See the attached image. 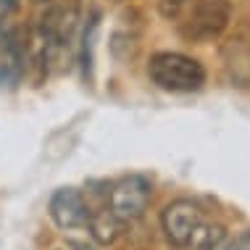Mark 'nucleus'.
<instances>
[{"mask_svg":"<svg viewBox=\"0 0 250 250\" xmlns=\"http://www.w3.org/2000/svg\"><path fill=\"white\" fill-rule=\"evenodd\" d=\"M232 250H250V232L248 234H242V237L234 242V248Z\"/></svg>","mask_w":250,"mask_h":250,"instance_id":"obj_10","label":"nucleus"},{"mask_svg":"<svg viewBox=\"0 0 250 250\" xmlns=\"http://www.w3.org/2000/svg\"><path fill=\"white\" fill-rule=\"evenodd\" d=\"M229 19H232L229 0H190L179 32L190 42H211L224 35Z\"/></svg>","mask_w":250,"mask_h":250,"instance_id":"obj_2","label":"nucleus"},{"mask_svg":"<svg viewBox=\"0 0 250 250\" xmlns=\"http://www.w3.org/2000/svg\"><path fill=\"white\" fill-rule=\"evenodd\" d=\"M50 219L58 229H82L90 221V203L77 187H61L50 198Z\"/></svg>","mask_w":250,"mask_h":250,"instance_id":"obj_5","label":"nucleus"},{"mask_svg":"<svg viewBox=\"0 0 250 250\" xmlns=\"http://www.w3.org/2000/svg\"><path fill=\"white\" fill-rule=\"evenodd\" d=\"M200 224H203V211L192 200H174L161 213L164 234L174 248H185Z\"/></svg>","mask_w":250,"mask_h":250,"instance_id":"obj_4","label":"nucleus"},{"mask_svg":"<svg viewBox=\"0 0 250 250\" xmlns=\"http://www.w3.org/2000/svg\"><path fill=\"white\" fill-rule=\"evenodd\" d=\"M227 240V232L224 227L219 224H203L195 229V234L190 237V242H187V250H221V245H224Z\"/></svg>","mask_w":250,"mask_h":250,"instance_id":"obj_7","label":"nucleus"},{"mask_svg":"<svg viewBox=\"0 0 250 250\" xmlns=\"http://www.w3.org/2000/svg\"><path fill=\"white\" fill-rule=\"evenodd\" d=\"M19 5V0H0V21L11 16V11Z\"/></svg>","mask_w":250,"mask_h":250,"instance_id":"obj_9","label":"nucleus"},{"mask_svg":"<svg viewBox=\"0 0 250 250\" xmlns=\"http://www.w3.org/2000/svg\"><path fill=\"white\" fill-rule=\"evenodd\" d=\"M150 206V182L140 174H129L113 182L108 190V211H111L121 224L137 221Z\"/></svg>","mask_w":250,"mask_h":250,"instance_id":"obj_3","label":"nucleus"},{"mask_svg":"<svg viewBox=\"0 0 250 250\" xmlns=\"http://www.w3.org/2000/svg\"><path fill=\"white\" fill-rule=\"evenodd\" d=\"M35 3H37V5H45V3H50V0H35Z\"/></svg>","mask_w":250,"mask_h":250,"instance_id":"obj_11","label":"nucleus"},{"mask_svg":"<svg viewBox=\"0 0 250 250\" xmlns=\"http://www.w3.org/2000/svg\"><path fill=\"white\" fill-rule=\"evenodd\" d=\"M87 227H90L92 237H95L100 245H111L113 240L119 237V229H121V221L108 211V206L103 211L98 213H90V221H87Z\"/></svg>","mask_w":250,"mask_h":250,"instance_id":"obj_6","label":"nucleus"},{"mask_svg":"<svg viewBox=\"0 0 250 250\" xmlns=\"http://www.w3.org/2000/svg\"><path fill=\"white\" fill-rule=\"evenodd\" d=\"M190 5V0H158V13L168 21H174V19H179L185 8Z\"/></svg>","mask_w":250,"mask_h":250,"instance_id":"obj_8","label":"nucleus"},{"mask_svg":"<svg viewBox=\"0 0 250 250\" xmlns=\"http://www.w3.org/2000/svg\"><path fill=\"white\" fill-rule=\"evenodd\" d=\"M147 74H150L153 84L166 92H198L206 84V69L200 61L185 53L174 50H161L150 56L147 61Z\"/></svg>","mask_w":250,"mask_h":250,"instance_id":"obj_1","label":"nucleus"}]
</instances>
